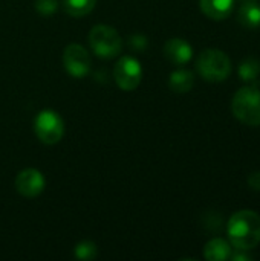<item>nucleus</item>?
Wrapping results in <instances>:
<instances>
[{
	"instance_id": "f257e3e1",
	"label": "nucleus",
	"mask_w": 260,
	"mask_h": 261,
	"mask_svg": "<svg viewBox=\"0 0 260 261\" xmlns=\"http://www.w3.org/2000/svg\"><path fill=\"white\" fill-rule=\"evenodd\" d=\"M231 246L238 251H251L260 243V216L256 211L242 210L231 216L227 226Z\"/></svg>"
},
{
	"instance_id": "f03ea898",
	"label": "nucleus",
	"mask_w": 260,
	"mask_h": 261,
	"mask_svg": "<svg viewBox=\"0 0 260 261\" xmlns=\"http://www.w3.org/2000/svg\"><path fill=\"white\" fill-rule=\"evenodd\" d=\"M233 115L238 121L250 127L260 125V90L256 87H242L236 92L231 102Z\"/></svg>"
},
{
	"instance_id": "7ed1b4c3",
	"label": "nucleus",
	"mask_w": 260,
	"mask_h": 261,
	"mask_svg": "<svg viewBox=\"0 0 260 261\" xmlns=\"http://www.w3.org/2000/svg\"><path fill=\"white\" fill-rule=\"evenodd\" d=\"M196 69L204 80L219 83L227 80V76L230 75L231 61L228 55L219 49H205L198 57Z\"/></svg>"
},
{
	"instance_id": "20e7f679",
	"label": "nucleus",
	"mask_w": 260,
	"mask_h": 261,
	"mask_svg": "<svg viewBox=\"0 0 260 261\" xmlns=\"http://www.w3.org/2000/svg\"><path fill=\"white\" fill-rule=\"evenodd\" d=\"M89 43L92 50L100 58H113L121 52L123 40L115 28L109 24H97L89 32Z\"/></svg>"
},
{
	"instance_id": "39448f33",
	"label": "nucleus",
	"mask_w": 260,
	"mask_h": 261,
	"mask_svg": "<svg viewBox=\"0 0 260 261\" xmlns=\"http://www.w3.org/2000/svg\"><path fill=\"white\" fill-rule=\"evenodd\" d=\"M34 130L43 144L54 145L60 142L64 135V122L57 112L41 110L34 121Z\"/></svg>"
},
{
	"instance_id": "423d86ee",
	"label": "nucleus",
	"mask_w": 260,
	"mask_h": 261,
	"mask_svg": "<svg viewBox=\"0 0 260 261\" xmlns=\"http://www.w3.org/2000/svg\"><path fill=\"white\" fill-rule=\"evenodd\" d=\"M113 78L120 89L123 90H135L143 78V69L136 58L133 57H123L113 67Z\"/></svg>"
},
{
	"instance_id": "0eeeda50",
	"label": "nucleus",
	"mask_w": 260,
	"mask_h": 261,
	"mask_svg": "<svg viewBox=\"0 0 260 261\" xmlns=\"http://www.w3.org/2000/svg\"><path fill=\"white\" fill-rule=\"evenodd\" d=\"M63 64L69 75L74 78H83L90 70V57L81 44L72 43L66 46L63 52Z\"/></svg>"
},
{
	"instance_id": "6e6552de",
	"label": "nucleus",
	"mask_w": 260,
	"mask_h": 261,
	"mask_svg": "<svg viewBox=\"0 0 260 261\" xmlns=\"http://www.w3.org/2000/svg\"><path fill=\"white\" fill-rule=\"evenodd\" d=\"M15 190L25 197H37L44 190V177L35 168H26L15 177Z\"/></svg>"
},
{
	"instance_id": "1a4fd4ad",
	"label": "nucleus",
	"mask_w": 260,
	"mask_h": 261,
	"mask_svg": "<svg viewBox=\"0 0 260 261\" xmlns=\"http://www.w3.org/2000/svg\"><path fill=\"white\" fill-rule=\"evenodd\" d=\"M164 54L167 57V60L176 66H182L187 64L192 60L193 55V49L192 46L182 40V38H172L166 43L164 46Z\"/></svg>"
},
{
	"instance_id": "9d476101",
	"label": "nucleus",
	"mask_w": 260,
	"mask_h": 261,
	"mask_svg": "<svg viewBox=\"0 0 260 261\" xmlns=\"http://www.w3.org/2000/svg\"><path fill=\"white\" fill-rule=\"evenodd\" d=\"M199 6L207 17L213 20H224L231 14L234 0H199Z\"/></svg>"
},
{
	"instance_id": "9b49d317",
	"label": "nucleus",
	"mask_w": 260,
	"mask_h": 261,
	"mask_svg": "<svg viewBox=\"0 0 260 261\" xmlns=\"http://www.w3.org/2000/svg\"><path fill=\"white\" fill-rule=\"evenodd\" d=\"M238 20L242 26L248 29H257L260 28V5L257 0L244 2L238 12Z\"/></svg>"
},
{
	"instance_id": "f8f14e48",
	"label": "nucleus",
	"mask_w": 260,
	"mask_h": 261,
	"mask_svg": "<svg viewBox=\"0 0 260 261\" xmlns=\"http://www.w3.org/2000/svg\"><path fill=\"white\" fill-rule=\"evenodd\" d=\"M233 254L231 245L224 239H213L204 248V257L208 261H225Z\"/></svg>"
},
{
	"instance_id": "ddd939ff",
	"label": "nucleus",
	"mask_w": 260,
	"mask_h": 261,
	"mask_svg": "<svg viewBox=\"0 0 260 261\" xmlns=\"http://www.w3.org/2000/svg\"><path fill=\"white\" fill-rule=\"evenodd\" d=\"M193 84H195V75H193V72H190L187 69H178V70L172 72L170 80H169L170 89L176 93L190 92Z\"/></svg>"
},
{
	"instance_id": "4468645a",
	"label": "nucleus",
	"mask_w": 260,
	"mask_h": 261,
	"mask_svg": "<svg viewBox=\"0 0 260 261\" xmlns=\"http://www.w3.org/2000/svg\"><path fill=\"white\" fill-rule=\"evenodd\" d=\"M239 76L247 81V83H253L257 80L260 75V61L256 57H247L239 63Z\"/></svg>"
},
{
	"instance_id": "2eb2a0df",
	"label": "nucleus",
	"mask_w": 260,
	"mask_h": 261,
	"mask_svg": "<svg viewBox=\"0 0 260 261\" xmlns=\"http://www.w3.org/2000/svg\"><path fill=\"white\" fill-rule=\"evenodd\" d=\"M97 0H63L64 11L72 17H84L95 8Z\"/></svg>"
},
{
	"instance_id": "dca6fc26",
	"label": "nucleus",
	"mask_w": 260,
	"mask_h": 261,
	"mask_svg": "<svg viewBox=\"0 0 260 261\" xmlns=\"http://www.w3.org/2000/svg\"><path fill=\"white\" fill-rule=\"evenodd\" d=\"M74 254H75V257L80 258V260H92V258L97 257L98 249H97L95 243H92V242H89V240H84V242H81V243H78V245L75 246Z\"/></svg>"
},
{
	"instance_id": "f3484780",
	"label": "nucleus",
	"mask_w": 260,
	"mask_h": 261,
	"mask_svg": "<svg viewBox=\"0 0 260 261\" xmlns=\"http://www.w3.org/2000/svg\"><path fill=\"white\" fill-rule=\"evenodd\" d=\"M57 8H58V2L57 0H35L37 12H40L44 17L52 15L57 11Z\"/></svg>"
},
{
	"instance_id": "a211bd4d",
	"label": "nucleus",
	"mask_w": 260,
	"mask_h": 261,
	"mask_svg": "<svg viewBox=\"0 0 260 261\" xmlns=\"http://www.w3.org/2000/svg\"><path fill=\"white\" fill-rule=\"evenodd\" d=\"M248 185H250L251 190L260 191V171H256V173L250 174V177H248Z\"/></svg>"
},
{
	"instance_id": "6ab92c4d",
	"label": "nucleus",
	"mask_w": 260,
	"mask_h": 261,
	"mask_svg": "<svg viewBox=\"0 0 260 261\" xmlns=\"http://www.w3.org/2000/svg\"><path fill=\"white\" fill-rule=\"evenodd\" d=\"M244 2H250V0H244Z\"/></svg>"
}]
</instances>
